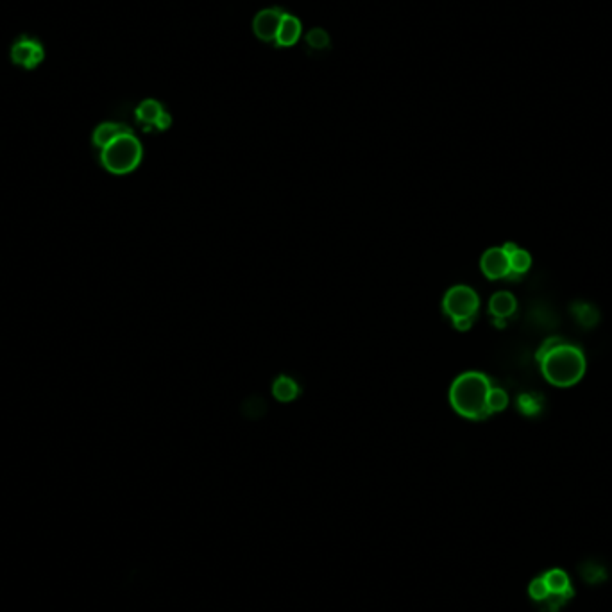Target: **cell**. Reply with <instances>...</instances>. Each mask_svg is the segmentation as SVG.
Listing matches in <instances>:
<instances>
[{
  "instance_id": "1",
  "label": "cell",
  "mask_w": 612,
  "mask_h": 612,
  "mask_svg": "<svg viewBox=\"0 0 612 612\" xmlns=\"http://www.w3.org/2000/svg\"><path fill=\"white\" fill-rule=\"evenodd\" d=\"M491 381L480 372H465L458 376L450 388V401L455 410L467 419L480 421L491 415L487 398Z\"/></svg>"
},
{
  "instance_id": "2",
  "label": "cell",
  "mask_w": 612,
  "mask_h": 612,
  "mask_svg": "<svg viewBox=\"0 0 612 612\" xmlns=\"http://www.w3.org/2000/svg\"><path fill=\"white\" fill-rule=\"evenodd\" d=\"M539 364L544 378L557 387L575 385L585 372V358L580 349L564 342L548 351Z\"/></svg>"
},
{
  "instance_id": "3",
  "label": "cell",
  "mask_w": 612,
  "mask_h": 612,
  "mask_svg": "<svg viewBox=\"0 0 612 612\" xmlns=\"http://www.w3.org/2000/svg\"><path fill=\"white\" fill-rule=\"evenodd\" d=\"M142 161V144L133 133L118 136L101 149V163L108 172L116 176L129 174Z\"/></svg>"
},
{
  "instance_id": "4",
  "label": "cell",
  "mask_w": 612,
  "mask_h": 612,
  "mask_svg": "<svg viewBox=\"0 0 612 612\" xmlns=\"http://www.w3.org/2000/svg\"><path fill=\"white\" fill-rule=\"evenodd\" d=\"M442 306H444L446 314L450 315L453 321H457V319H475L478 306H480V299H478L477 292L473 288L458 285V287L448 290Z\"/></svg>"
},
{
  "instance_id": "5",
  "label": "cell",
  "mask_w": 612,
  "mask_h": 612,
  "mask_svg": "<svg viewBox=\"0 0 612 612\" xmlns=\"http://www.w3.org/2000/svg\"><path fill=\"white\" fill-rule=\"evenodd\" d=\"M287 13L279 8H269L260 11L256 15L255 22H252V29L255 35L262 39V42H272L276 39V35L279 31V25L283 22Z\"/></svg>"
},
{
  "instance_id": "6",
  "label": "cell",
  "mask_w": 612,
  "mask_h": 612,
  "mask_svg": "<svg viewBox=\"0 0 612 612\" xmlns=\"http://www.w3.org/2000/svg\"><path fill=\"white\" fill-rule=\"evenodd\" d=\"M43 47L42 43L36 42L32 38H20L18 42L13 45L11 58L16 65L23 66V68H35L43 61Z\"/></svg>"
},
{
  "instance_id": "7",
  "label": "cell",
  "mask_w": 612,
  "mask_h": 612,
  "mask_svg": "<svg viewBox=\"0 0 612 612\" xmlns=\"http://www.w3.org/2000/svg\"><path fill=\"white\" fill-rule=\"evenodd\" d=\"M482 271L489 279H500L510 276V260L501 247H492L482 256Z\"/></svg>"
},
{
  "instance_id": "8",
  "label": "cell",
  "mask_w": 612,
  "mask_h": 612,
  "mask_svg": "<svg viewBox=\"0 0 612 612\" xmlns=\"http://www.w3.org/2000/svg\"><path fill=\"white\" fill-rule=\"evenodd\" d=\"M126 133H131V129L124 124H116V122H104V124L99 126L95 131H93V145L101 151L106 145L111 144L113 140H116L118 136L126 135Z\"/></svg>"
},
{
  "instance_id": "9",
  "label": "cell",
  "mask_w": 612,
  "mask_h": 612,
  "mask_svg": "<svg viewBox=\"0 0 612 612\" xmlns=\"http://www.w3.org/2000/svg\"><path fill=\"white\" fill-rule=\"evenodd\" d=\"M299 38H301V22L295 16L285 15L274 42L279 47H292L294 43H298Z\"/></svg>"
},
{
  "instance_id": "10",
  "label": "cell",
  "mask_w": 612,
  "mask_h": 612,
  "mask_svg": "<svg viewBox=\"0 0 612 612\" xmlns=\"http://www.w3.org/2000/svg\"><path fill=\"white\" fill-rule=\"evenodd\" d=\"M489 310L496 319L508 317L515 310L514 295L510 292H498V294L492 295L491 302H489Z\"/></svg>"
},
{
  "instance_id": "11",
  "label": "cell",
  "mask_w": 612,
  "mask_h": 612,
  "mask_svg": "<svg viewBox=\"0 0 612 612\" xmlns=\"http://www.w3.org/2000/svg\"><path fill=\"white\" fill-rule=\"evenodd\" d=\"M543 578H544V582H546L550 593L573 594V591H571V580H570V577L566 575V571L551 570V571H548V573H544Z\"/></svg>"
},
{
  "instance_id": "12",
  "label": "cell",
  "mask_w": 612,
  "mask_h": 612,
  "mask_svg": "<svg viewBox=\"0 0 612 612\" xmlns=\"http://www.w3.org/2000/svg\"><path fill=\"white\" fill-rule=\"evenodd\" d=\"M163 108L161 104H159L158 101H152V99H147V101H144L142 104L136 108V118H138L140 124L144 126H156V122H158V118L161 116Z\"/></svg>"
},
{
  "instance_id": "13",
  "label": "cell",
  "mask_w": 612,
  "mask_h": 612,
  "mask_svg": "<svg viewBox=\"0 0 612 612\" xmlns=\"http://www.w3.org/2000/svg\"><path fill=\"white\" fill-rule=\"evenodd\" d=\"M272 392H274V396L279 401H292L298 396V385L287 376H281L272 385Z\"/></svg>"
},
{
  "instance_id": "14",
  "label": "cell",
  "mask_w": 612,
  "mask_h": 612,
  "mask_svg": "<svg viewBox=\"0 0 612 612\" xmlns=\"http://www.w3.org/2000/svg\"><path fill=\"white\" fill-rule=\"evenodd\" d=\"M508 260H510V271H512L508 278L525 274V272L530 269V264H532L530 255H528L527 251H523V249H518L515 252H512V255L508 256Z\"/></svg>"
},
{
  "instance_id": "15",
  "label": "cell",
  "mask_w": 612,
  "mask_h": 612,
  "mask_svg": "<svg viewBox=\"0 0 612 612\" xmlns=\"http://www.w3.org/2000/svg\"><path fill=\"white\" fill-rule=\"evenodd\" d=\"M507 405H508L507 392L501 391V388H491V392H489V398H487V407H489V410H491V414L492 412L503 410Z\"/></svg>"
},
{
  "instance_id": "16",
  "label": "cell",
  "mask_w": 612,
  "mask_h": 612,
  "mask_svg": "<svg viewBox=\"0 0 612 612\" xmlns=\"http://www.w3.org/2000/svg\"><path fill=\"white\" fill-rule=\"evenodd\" d=\"M528 593H530L532 600L539 601V604H541V601H543L544 598L550 594V589H548V585H546V582H544V578L539 577V578H535V580H532L530 587H528Z\"/></svg>"
},
{
  "instance_id": "17",
  "label": "cell",
  "mask_w": 612,
  "mask_h": 612,
  "mask_svg": "<svg viewBox=\"0 0 612 612\" xmlns=\"http://www.w3.org/2000/svg\"><path fill=\"white\" fill-rule=\"evenodd\" d=\"M306 39H308V43H310L312 47H315V49H322V47L328 45V35H326L322 29H314V31L308 32V36H306Z\"/></svg>"
},
{
  "instance_id": "18",
  "label": "cell",
  "mask_w": 612,
  "mask_h": 612,
  "mask_svg": "<svg viewBox=\"0 0 612 612\" xmlns=\"http://www.w3.org/2000/svg\"><path fill=\"white\" fill-rule=\"evenodd\" d=\"M584 578L587 582H591V584H594V582H598V580H601V578H604V570H601L600 566L587 564V566H585V571H584Z\"/></svg>"
},
{
  "instance_id": "19",
  "label": "cell",
  "mask_w": 612,
  "mask_h": 612,
  "mask_svg": "<svg viewBox=\"0 0 612 612\" xmlns=\"http://www.w3.org/2000/svg\"><path fill=\"white\" fill-rule=\"evenodd\" d=\"M589 314H594V310L593 308H591V306H587V305H584L580 308V310H578L577 308V317H578V321L582 322V324H594V321H596V317H589Z\"/></svg>"
},
{
  "instance_id": "20",
  "label": "cell",
  "mask_w": 612,
  "mask_h": 612,
  "mask_svg": "<svg viewBox=\"0 0 612 612\" xmlns=\"http://www.w3.org/2000/svg\"><path fill=\"white\" fill-rule=\"evenodd\" d=\"M561 342H562L561 338H550V341L544 342V344L541 345V349L537 351V360H541V358H543L548 351H551V349H553L555 345L561 344Z\"/></svg>"
},
{
  "instance_id": "21",
  "label": "cell",
  "mask_w": 612,
  "mask_h": 612,
  "mask_svg": "<svg viewBox=\"0 0 612 612\" xmlns=\"http://www.w3.org/2000/svg\"><path fill=\"white\" fill-rule=\"evenodd\" d=\"M171 124H172L171 115H169L167 111H163V113H161V116H159V118H158V122H156L154 128H156V129H159V131H163V129H169V128H171Z\"/></svg>"
},
{
  "instance_id": "22",
  "label": "cell",
  "mask_w": 612,
  "mask_h": 612,
  "mask_svg": "<svg viewBox=\"0 0 612 612\" xmlns=\"http://www.w3.org/2000/svg\"><path fill=\"white\" fill-rule=\"evenodd\" d=\"M455 322V328L460 329V331H465V329L471 328V324H473V319H457Z\"/></svg>"
},
{
  "instance_id": "23",
  "label": "cell",
  "mask_w": 612,
  "mask_h": 612,
  "mask_svg": "<svg viewBox=\"0 0 612 612\" xmlns=\"http://www.w3.org/2000/svg\"><path fill=\"white\" fill-rule=\"evenodd\" d=\"M501 249H503V251L507 252L508 256H510L512 252H515V251H518V249H520V247H518V245H515V244H510V242H508V244H505L503 247H501Z\"/></svg>"
}]
</instances>
